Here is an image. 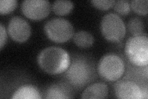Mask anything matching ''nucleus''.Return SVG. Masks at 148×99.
<instances>
[{"instance_id": "20", "label": "nucleus", "mask_w": 148, "mask_h": 99, "mask_svg": "<svg viewBox=\"0 0 148 99\" xmlns=\"http://www.w3.org/2000/svg\"><path fill=\"white\" fill-rule=\"evenodd\" d=\"M7 39V34L5 27L3 26L2 24H0V47L1 49L5 45Z\"/></svg>"}, {"instance_id": "4", "label": "nucleus", "mask_w": 148, "mask_h": 99, "mask_svg": "<svg viewBox=\"0 0 148 99\" xmlns=\"http://www.w3.org/2000/svg\"><path fill=\"white\" fill-rule=\"evenodd\" d=\"M125 71V64L117 55L109 53L101 58L98 65L99 76L108 81H115L122 77Z\"/></svg>"}, {"instance_id": "6", "label": "nucleus", "mask_w": 148, "mask_h": 99, "mask_svg": "<svg viewBox=\"0 0 148 99\" xmlns=\"http://www.w3.org/2000/svg\"><path fill=\"white\" fill-rule=\"evenodd\" d=\"M101 30L106 39L118 42L125 35L126 27L123 20L117 15L110 12L102 19Z\"/></svg>"}, {"instance_id": "15", "label": "nucleus", "mask_w": 148, "mask_h": 99, "mask_svg": "<svg viewBox=\"0 0 148 99\" xmlns=\"http://www.w3.org/2000/svg\"><path fill=\"white\" fill-rule=\"evenodd\" d=\"M128 28L133 35H140L143 34L145 30L144 22L138 17H132L128 22Z\"/></svg>"}, {"instance_id": "17", "label": "nucleus", "mask_w": 148, "mask_h": 99, "mask_svg": "<svg viewBox=\"0 0 148 99\" xmlns=\"http://www.w3.org/2000/svg\"><path fill=\"white\" fill-rule=\"evenodd\" d=\"M17 6L16 0H1L0 1V12L8 14L13 11Z\"/></svg>"}, {"instance_id": "18", "label": "nucleus", "mask_w": 148, "mask_h": 99, "mask_svg": "<svg viewBox=\"0 0 148 99\" xmlns=\"http://www.w3.org/2000/svg\"><path fill=\"white\" fill-rule=\"evenodd\" d=\"M115 11L122 15H127L130 11V4L127 0H120L115 1L114 4Z\"/></svg>"}, {"instance_id": "11", "label": "nucleus", "mask_w": 148, "mask_h": 99, "mask_svg": "<svg viewBox=\"0 0 148 99\" xmlns=\"http://www.w3.org/2000/svg\"><path fill=\"white\" fill-rule=\"evenodd\" d=\"M41 97L37 89L32 86H24L13 93L12 98H25V99H39Z\"/></svg>"}, {"instance_id": "1", "label": "nucleus", "mask_w": 148, "mask_h": 99, "mask_svg": "<svg viewBox=\"0 0 148 99\" xmlns=\"http://www.w3.org/2000/svg\"><path fill=\"white\" fill-rule=\"evenodd\" d=\"M37 61L41 69L51 74L66 71L71 64L68 53L58 46H49L43 49L39 53Z\"/></svg>"}, {"instance_id": "14", "label": "nucleus", "mask_w": 148, "mask_h": 99, "mask_svg": "<svg viewBox=\"0 0 148 99\" xmlns=\"http://www.w3.org/2000/svg\"><path fill=\"white\" fill-rule=\"evenodd\" d=\"M53 11L59 16H64L70 13L73 8V3L67 0H57L53 4Z\"/></svg>"}, {"instance_id": "5", "label": "nucleus", "mask_w": 148, "mask_h": 99, "mask_svg": "<svg viewBox=\"0 0 148 99\" xmlns=\"http://www.w3.org/2000/svg\"><path fill=\"white\" fill-rule=\"evenodd\" d=\"M45 34L48 38L57 43L66 42L73 35V27L69 21L63 18H53L46 22Z\"/></svg>"}, {"instance_id": "7", "label": "nucleus", "mask_w": 148, "mask_h": 99, "mask_svg": "<svg viewBox=\"0 0 148 99\" xmlns=\"http://www.w3.org/2000/svg\"><path fill=\"white\" fill-rule=\"evenodd\" d=\"M21 9L24 15L32 20H40L48 16L51 6L46 0H25Z\"/></svg>"}, {"instance_id": "16", "label": "nucleus", "mask_w": 148, "mask_h": 99, "mask_svg": "<svg viewBox=\"0 0 148 99\" xmlns=\"http://www.w3.org/2000/svg\"><path fill=\"white\" fill-rule=\"evenodd\" d=\"M147 0H133L130 6L133 11L140 15H146L147 13Z\"/></svg>"}, {"instance_id": "8", "label": "nucleus", "mask_w": 148, "mask_h": 99, "mask_svg": "<svg viewBox=\"0 0 148 99\" xmlns=\"http://www.w3.org/2000/svg\"><path fill=\"white\" fill-rule=\"evenodd\" d=\"M8 32L14 40L24 42L30 36L31 27L24 19L15 16L12 17L8 23Z\"/></svg>"}, {"instance_id": "12", "label": "nucleus", "mask_w": 148, "mask_h": 99, "mask_svg": "<svg viewBox=\"0 0 148 99\" xmlns=\"http://www.w3.org/2000/svg\"><path fill=\"white\" fill-rule=\"evenodd\" d=\"M70 92L61 84H54L50 86L46 92V98H71Z\"/></svg>"}, {"instance_id": "9", "label": "nucleus", "mask_w": 148, "mask_h": 99, "mask_svg": "<svg viewBox=\"0 0 148 99\" xmlns=\"http://www.w3.org/2000/svg\"><path fill=\"white\" fill-rule=\"evenodd\" d=\"M115 93L117 97L123 99H141L143 92L138 85L131 81H120L115 86Z\"/></svg>"}, {"instance_id": "2", "label": "nucleus", "mask_w": 148, "mask_h": 99, "mask_svg": "<svg viewBox=\"0 0 148 99\" xmlns=\"http://www.w3.org/2000/svg\"><path fill=\"white\" fill-rule=\"evenodd\" d=\"M93 74L92 64L87 60L79 57L73 60L66 70V76L73 86L82 87L91 81Z\"/></svg>"}, {"instance_id": "3", "label": "nucleus", "mask_w": 148, "mask_h": 99, "mask_svg": "<svg viewBox=\"0 0 148 99\" xmlns=\"http://www.w3.org/2000/svg\"><path fill=\"white\" fill-rule=\"evenodd\" d=\"M125 54L130 62L138 66H147L148 63V39L146 35H133L127 40Z\"/></svg>"}, {"instance_id": "13", "label": "nucleus", "mask_w": 148, "mask_h": 99, "mask_svg": "<svg viewBox=\"0 0 148 99\" xmlns=\"http://www.w3.org/2000/svg\"><path fill=\"white\" fill-rule=\"evenodd\" d=\"M73 42L80 48H88L93 44L94 38L90 33L81 30L74 34Z\"/></svg>"}, {"instance_id": "19", "label": "nucleus", "mask_w": 148, "mask_h": 99, "mask_svg": "<svg viewBox=\"0 0 148 99\" xmlns=\"http://www.w3.org/2000/svg\"><path fill=\"white\" fill-rule=\"evenodd\" d=\"M91 2L97 8L101 10H106L112 7L115 1L114 0H92Z\"/></svg>"}, {"instance_id": "10", "label": "nucleus", "mask_w": 148, "mask_h": 99, "mask_svg": "<svg viewBox=\"0 0 148 99\" xmlns=\"http://www.w3.org/2000/svg\"><path fill=\"white\" fill-rule=\"evenodd\" d=\"M108 94V86L103 82L94 83L88 87L82 94V98H104Z\"/></svg>"}]
</instances>
